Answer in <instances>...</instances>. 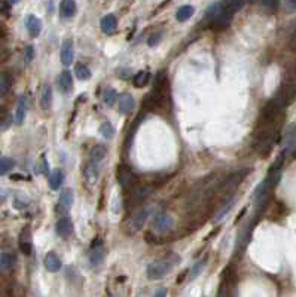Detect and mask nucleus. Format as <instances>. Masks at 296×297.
<instances>
[{"label": "nucleus", "mask_w": 296, "mask_h": 297, "mask_svg": "<svg viewBox=\"0 0 296 297\" xmlns=\"http://www.w3.org/2000/svg\"><path fill=\"white\" fill-rule=\"evenodd\" d=\"M167 98H168V78L164 71H161L155 79L154 89L143 101V106L147 110H157L165 106Z\"/></svg>", "instance_id": "f257e3e1"}, {"label": "nucleus", "mask_w": 296, "mask_h": 297, "mask_svg": "<svg viewBox=\"0 0 296 297\" xmlns=\"http://www.w3.org/2000/svg\"><path fill=\"white\" fill-rule=\"evenodd\" d=\"M180 263V256H177L176 253H170L165 257L151 263L146 269V275L152 281H158L163 279L164 276H167L177 265Z\"/></svg>", "instance_id": "f03ea898"}, {"label": "nucleus", "mask_w": 296, "mask_h": 297, "mask_svg": "<svg viewBox=\"0 0 296 297\" xmlns=\"http://www.w3.org/2000/svg\"><path fill=\"white\" fill-rule=\"evenodd\" d=\"M249 173H250L249 168H243V170H240V171L232 173L231 176H228L224 181L219 184L217 192H219L220 195H228V196H230L232 192H235V189L240 186V183L246 178V176H247Z\"/></svg>", "instance_id": "7ed1b4c3"}, {"label": "nucleus", "mask_w": 296, "mask_h": 297, "mask_svg": "<svg viewBox=\"0 0 296 297\" xmlns=\"http://www.w3.org/2000/svg\"><path fill=\"white\" fill-rule=\"evenodd\" d=\"M116 177H118V183L127 189V190H131V189H135V184H137V177L135 174L125 165H121L116 171Z\"/></svg>", "instance_id": "20e7f679"}, {"label": "nucleus", "mask_w": 296, "mask_h": 297, "mask_svg": "<svg viewBox=\"0 0 296 297\" xmlns=\"http://www.w3.org/2000/svg\"><path fill=\"white\" fill-rule=\"evenodd\" d=\"M174 225V220L173 217H170L168 214H164V212H160L155 220H154V228L160 232V234H165L168 232Z\"/></svg>", "instance_id": "39448f33"}, {"label": "nucleus", "mask_w": 296, "mask_h": 297, "mask_svg": "<svg viewBox=\"0 0 296 297\" xmlns=\"http://www.w3.org/2000/svg\"><path fill=\"white\" fill-rule=\"evenodd\" d=\"M73 192L71 189H64L58 198V205H57V211L60 214H64V212H68L71 205H73Z\"/></svg>", "instance_id": "423d86ee"}, {"label": "nucleus", "mask_w": 296, "mask_h": 297, "mask_svg": "<svg viewBox=\"0 0 296 297\" xmlns=\"http://www.w3.org/2000/svg\"><path fill=\"white\" fill-rule=\"evenodd\" d=\"M147 217H149V209L141 208V209L135 211V212L132 214L131 220H130V228H131V231H132V232L140 231V229L143 228V225L146 223Z\"/></svg>", "instance_id": "0eeeda50"}, {"label": "nucleus", "mask_w": 296, "mask_h": 297, "mask_svg": "<svg viewBox=\"0 0 296 297\" xmlns=\"http://www.w3.org/2000/svg\"><path fill=\"white\" fill-rule=\"evenodd\" d=\"M73 57H75V51H73V40L71 39H66L63 42L61 46V52H60V59L63 65H70L73 62Z\"/></svg>", "instance_id": "6e6552de"}, {"label": "nucleus", "mask_w": 296, "mask_h": 297, "mask_svg": "<svg viewBox=\"0 0 296 297\" xmlns=\"http://www.w3.org/2000/svg\"><path fill=\"white\" fill-rule=\"evenodd\" d=\"M55 232L60 238H68L73 234V221L68 217H61L57 221V226H55Z\"/></svg>", "instance_id": "1a4fd4ad"}, {"label": "nucleus", "mask_w": 296, "mask_h": 297, "mask_svg": "<svg viewBox=\"0 0 296 297\" xmlns=\"http://www.w3.org/2000/svg\"><path fill=\"white\" fill-rule=\"evenodd\" d=\"M20 250L23 251V254L30 256L32 250H33V242H32V231L30 228H24L20 234Z\"/></svg>", "instance_id": "9d476101"}, {"label": "nucleus", "mask_w": 296, "mask_h": 297, "mask_svg": "<svg viewBox=\"0 0 296 297\" xmlns=\"http://www.w3.org/2000/svg\"><path fill=\"white\" fill-rule=\"evenodd\" d=\"M224 11H225V3H222V2L211 3V5L207 8L205 14H204V21L213 23L217 17H220L222 14H224Z\"/></svg>", "instance_id": "9b49d317"}, {"label": "nucleus", "mask_w": 296, "mask_h": 297, "mask_svg": "<svg viewBox=\"0 0 296 297\" xmlns=\"http://www.w3.org/2000/svg\"><path fill=\"white\" fill-rule=\"evenodd\" d=\"M99 176H100V165L99 164H94V162H88L85 170H84V178L88 184H94L97 183L99 180Z\"/></svg>", "instance_id": "f8f14e48"}, {"label": "nucleus", "mask_w": 296, "mask_h": 297, "mask_svg": "<svg viewBox=\"0 0 296 297\" xmlns=\"http://www.w3.org/2000/svg\"><path fill=\"white\" fill-rule=\"evenodd\" d=\"M26 29L32 37H37L42 31V21L34 15H27L26 17Z\"/></svg>", "instance_id": "ddd939ff"}, {"label": "nucleus", "mask_w": 296, "mask_h": 297, "mask_svg": "<svg viewBox=\"0 0 296 297\" xmlns=\"http://www.w3.org/2000/svg\"><path fill=\"white\" fill-rule=\"evenodd\" d=\"M100 27H101V31L106 33V34H113L116 31V27H118V20L113 14H107L101 18L100 21Z\"/></svg>", "instance_id": "4468645a"}, {"label": "nucleus", "mask_w": 296, "mask_h": 297, "mask_svg": "<svg viewBox=\"0 0 296 297\" xmlns=\"http://www.w3.org/2000/svg\"><path fill=\"white\" fill-rule=\"evenodd\" d=\"M58 88L64 94H68L73 89V78L68 70L61 71V74L58 76Z\"/></svg>", "instance_id": "2eb2a0df"}, {"label": "nucleus", "mask_w": 296, "mask_h": 297, "mask_svg": "<svg viewBox=\"0 0 296 297\" xmlns=\"http://www.w3.org/2000/svg\"><path fill=\"white\" fill-rule=\"evenodd\" d=\"M134 107V98L131 94L128 92H124L121 97H119V103H118V110L121 115H128Z\"/></svg>", "instance_id": "dca6fc26"}, {"label": "nucleus", "mask_w": 296, "mask_h": 297, "mask_svg": "<svg viewBox=\"0 0 296 297\" xmlns=\"http://www.w3.org/2000/svg\"><path fill=\"white\" fill-rule=\"evenodd\" d=\"M12 82H14V79L11 76V73H8V71L0 73V98H3L11 91Z\"/></svg>", "instance_id": "f3484780"}, {"label": "nucleus", "mask_w": 296, "mask_h": 297, "mask_svg": "<svg viewBox=\"0 0 296 297\" xmlns=\"http://www.w3.org/2000/svg\"><path fill=\"white\" fill-rule=\"evenodd\" d=\"M45 267H46V270H49L52 273H55L61 269V260L54 251H49L45 256Z\"/></svg>", "instance_id": "a211bd4d"}, {"label": "nucleus", "mask_w": 296, "mask_h": 297, "mask_svg": "<svg viewBox=\"0 0 296 297\" xmlns=\"http://www.w3.org/2000/svg\"><path fill=\"white\" fill-rule=\"evenodd\" d=\"M52 106V88L49 84H45L40 91V107L43 110H49Z\"/></svg>", "instance_id": "6ab92c4d"}, {"label": "nucleus", "mask_w": 296, "mask_h": 297, "mask_svg": "<svg viewBox=\"0 0 296 297\" xmlns=\"http://www.w3.org/2000/svg\"><path fill=\"white\" fill-rule=\"evenodd\" d=\"M231 20H232V15L228 11H224V14H222L220 17H217L213 23H210V27L214 30H224V29L230 27Z\"/></svg>", "instance_id": "aec40b11"}, {"label": "nucleus", "mask_w": 296, "mask_h": 297, "mask_svg": "<svg viewBox=\"0 0 296 297\" xmlns=\"http://www.w3.org/2000/svg\"><path fill=\"white\" fill-rule=\"evenodd\" d=\"M106 153H107L106 146H103V144H97V146H94V147L91 148V150H90V162L100 164V162L106 158Z\"/></svg>", "instance_id": "412c9836"}, {"label": "nucleus", "mask_w": 296, "mask_h": 297, "mask_svg": "<svg viewBox=\"0 0 296 297\" xmlns=\"http://www.w3.org/2000/svg\"><path fill=\"white\" fill-rule=\"evenodd\" d=\"M63 181H64V173H63L61 170H58V168H57V170H52L51 174H49V177H48L49 187H51L52 190H58V189L61 187Z\"/></svg>", "instance_id": "4be33fe9"}, {"label": "nucleus", "mask_w": 296, "mask_h": 297, "mask_svg": "<svg viewBox=\"0 0 296 297\" xmlns=\"http://www.w3.org/2000/svg\"><path fill=\"white\" fill-rule=\"evenodd\" d=\"M15 263H17L15 254H12L9 251H5V253L0 254V269H2V270H11V269H14Z\"/></svg>", "instance_id": "5701e85b"}, {"label": "nucleus", "mask_w": 296, "mask_h": 297, "mask_svg": "<svg viewBox=\"0 0 296 297\" xmlns=\"http://www.w3.org/2000/svg\"><path fill=\"white\" fill-rule=\"evenodd\" d=\"M106 257V251L101 245H97V247H93L91 253H90V263L93 266H100L103 263Z\"/></svg>", "instance_id": "b1692460"}, {"label": "nucleus", "mask_w": 296, "mask_h": 297, "mask_svg": "<svg viewBox=\"0 0 296 297\" xmlns=\"http://www.w3.org/2000/svg\"><path fill=\"white\" fill-rule=\"evenodd\" d=\"M278 95L286 101V104L296 100V84H287L283 87V89L278 92Z\"/></svg>", "instance_id": "393cba45"}, {"label": "nucleus", "mask_w": 296, "mask_h": 297, "mask_svg": "<svg viewBox=\"0 0 296 297\" xmlns=\"http://www.w3.org/2000/svg\"><path fill=\"white\" fill-rule=\"evenodd\" d=\"M76 14V3L71 2V0H64L60 3V15L63 18H71Z\"/></svg>", "instance_id": "a878e982"}, {"label": "nucleus", "mask_w": 296, "mask_h": 297, "mask_svg": "<svg viewBox=\"0 0 296 297\" xmlns=\"http://www.w3.org/2000/svg\"><path fill=\"white\" fill-rule=\"evenodd\" d=\"M234 205H235V196H231L230 201L224 204V207H220V208L217 209V212H216L214 217H213V221H214V223H219L222 218H224V217H225V215L232 209Z\"/></svg>", "instance_id": "bb28decb"}, {"label": "nucleus", "mask_w": 296, "mask_h": 297, "mask_svg": "<svg viewBox=\"0 0 296 297\" xmlns=\"http://www.w3.org/2000/svg\"><path fill=\"white\" fill-rule=\"evenodd\" d=\"M26 110H27V100L26 97H20L18 100V106H17V112H15V123L17 125H21L24 122V118H26Z\"/></svg>", "instance_id": "cd10ccee"}, {"label": "nucleus", "mask_w": 296, "mask_h": 297, "mask_svg": "<svg viewBox=\"0 0 296 297\" xmlns=\"http://www.w3.org/2000/svg\"><path fill=\"white\" fill-rule=\"evenodd\" d=\"M295 141H296V125H290L289 128H287V131H286V137H284V153L287 152V150H290L292 148V146L295 144Z\"/></svg>", "instance_id": "c85d7f7f"}, {"label": "nucleus", "mask_w": 296, "mask_h": 297, "mask_svg": "<svg viewBox=\"0 0 296 297\" xmlns=\"http://www.w3.org/2000/svg\"><path fill=\"white\" fill-rule=\"evenodd\" d=\"M194 12H195L194 6L185 5V6H182V8L177 9V12H176V20H177L179 23H186V21L194 15Z\"/></svg>", "instance_id": "c756f323"}, {"label": "nucleus", "mask_w": 296, "mask_h": 297, "mask_svg": "<svg viewBox=\"0 0 296 297\" xmlns=\"http://www.w3.org/2000/svg\"><path fill=\"white\" fill-rule=\"evenodd\" d=\"M151 79V73L149 71H138L135 76L132 78V84L135 88H143L144 85H147Z\"/></svg>", "instance_id": "7c9ffc66"}, {"label": "nucleus", "mask_w": 296, "mask_h": 297, "mask_svg": "<svg viewBox=\"0 0 296 297\" xmlns=\"http://www.w3.org/2000/svg\"><path fill=\"white\" fill-rule=\"evenodd\" d=\"M75 74H76V78H78L79 81H88V79L91 78V70H90L85 64L78 62V64L75 65Z\"/></svg>", "instance_id": "2f4dec72"}, {"label": "nucleus", "mask_w": 296, "mask_h": 297, "mask_svg": "<svg viewBox=\"0 0 296 297\" xmlns=\"http://www.w3.org/2000/svg\"><path fill=\"white\" fill-rule=\"evenodd\" d=\"M207 265V257H204V259H201V260H198L192 267H191V273H189V279L191 281H194V279H197L198 276H199V273L202 272V269H204V266Z\"/></svg>", "instance_id": "473e14b6"}, {"label": "nucleus", "mask_w": 296, "mask_h": 297, "mask_svg": "<svg viewBox=\"0 0 296 297\" xmlns=\"http://www.w3.org/2000/svg\"><path fill=\"white\" fill-rule=\"evenodd\" d=\"M14 167H15V161L12 158H8V156L0 158V176L8 174Z\"/></svg>", "instance_id": "72a5a7b5"}, {"label": "nucleus", "mask_w": 296, "mask_h": 297, "mask_svg": "<svg viewBox=\"0 0 296 297\" xmlns=\"http://www.w3.org/2000/svg\"><path fill=\"white\" fill-rule=\"evenodd\" d=\"M259 5H261L262 11L266 12V14H274V12H277V9H278V6H280V3L275 2V0H265V2H261Z\"/></svg>", "instance_id": "f704fd0d"}, {"label": "nucleus", "mask_w": 296, "mask_h": 297, "mask_svg": "<svg viewBox=\"0 0 296 297\" xmlns=\"http://www.w3.org/2000/svg\"><path fill=\"white\" fill-rule=\"evenodd\" d=\"M100 134L106 138V140H110L113 138L115 135V128L110 122H103L101 126H100Z\"/></svg>", "instance_id": "c9c22d12"}, {"label": "nucleus", "mask_w": 296, "mask_h": 297, "mask_svg": "<svg viewBox=\"0 0 296 297\" xmlns=\"http://www.w3.org/2000/svg\"><path fill=\"white\" fill-rule=\"evenodd\" d=\"M116 97H118V94H116V91H115L113 88H107V89H104V92H103V101H104V104H107V106H113L115 101H116Z\"/></svg>", "instance_id": "e433bc0d"}, {"label": "nucleus", "mask_w": 296, "mask_h": 297, "mask_svg": "<svg viewBox=\"0 0 296 297\" xmlns=\"http://www.w3.org/2000/svg\"><path fill=\"white\" fill-rule=\"evenodd\" d=\"M244 5H246L244 2H228V3H225V11H228L231 15H234V14L238 12Z\"/></svg>", "instance_id": "4c0bfd02"}, {"label": "nucleus", "mask_w": 296, "mask_h": 297, "mask_svg": "<svg viewBox=\"0 0 296 297\" xmlns=\"http://www.w3.org/2000/svg\"><path fill=\"white\" fill-rule=\"evenodd\" d=\"M48 171V161L45 156H40L39 162L36 164V173L37 174H45Z\"/></svg>", "instance_id": "58836bf2"}, {"label": "nucleus", "mask_w": 296, "mask_h": 297, "mask_svg": "<svg viewBox=\"0 0 296 297\" xmlns=\"http://www.w3.org/2000/svg\"><path fill=\"white\" fill-rule=\"evenodd\" d=\"M33 58H34V46L33 45H27L24 48V61L29 64V62L33 61Z\"/></svg>", "instance_id": "ea45409f"}, {"label": "nucleus", "mask_w": 296, "mask_h": 297, "mask_svg": "<svg viewBox=\"0 0 296 297\" xmlns=\"http://www.w3.org/2000/svg\"><path fill=\"white\" fill-rule=\"evenodd\" d=\"M161 39H163V36L160 33H154L149 39H147V45H149V46H157L161 42Z\"/></svg>", "instance_id": "a19ab883"}, {"label": "nucleus", "mask_w": 296, "mask_h": 297, "mask_svg": "<svg viewBox=\"0 0 296 297\" xmlns=\"http://www.w3.org/2000/svg\"><path fill=\"white\" fill-rule=\"evenodd\" d=\"M11 2H0V15H9L11 12Z\"/></svg>", "instance_id": "79ce46f5"}, {"label": "nucleus", "mask_w": 296, "mask_h": 297, "mask_svg": "<svg viewBox=\"0 0 296 297\" xmlns=\"http://www.w3.org/2000/svg\"><path fill=\"white\" fill-rule=\"evenodd\" d=\"M131 74H132L131 68H119V70H118V76H119L121 79H124V81L130 79Z\"/></svg>", "instance_id": "37998d69"}, {"label": "nucleus", "mask_w": 296, "mask_h": 297, "mask_svg": "<svg viewBox=\"0 0 296 297\" xmlns=\"http://www.w3.org/2000/svg\"><path fill=\"white\" fill-rule=\"evenodd\" d=\"M286 12H295L296 11V0H287L284 3Z\"/></svg>", "instance_id": "c03bdc74"}, {"label": "nucleus", "mask_w": 296, "mask_h": 297, "mask_svg": "<svg viewBox=\"0 0 296 297\" xmlns=\"http://www.w3.org/2000/svg\"><path fill=\"white\" fill-rule=\"evenodd\" d=\"M154 297H167V290L165 288H158L154 294Z\"/></svg>", "instance_id": "a18cd8bd"}, {"label": "nucleus", "mask_w": 296, "mask_h": 297, "mask_svg": "<svg viewBox=\"0 0 296 297\" xmlns=\"http://www.w3.org/2000/svg\"><path fill=\"white\" fill-rule=\"evenodd\" d=\"M292 46H293V49H296V24H295L293 33H292Z\"/></svg>", "instance_id": "49530a36"}, {"label": "nucleus", "mask_w": 296, "mask_h": 297, "mask_svg": "<svg viewBox=\"0 0 296 297\" xmlns=\"http://www.w3.org/2000/svg\"><path fill=\"white\" fill-rule=\"evenodd\" d=\"M295 74H296V65H295Z\"/></svg>", "instance_id": "de8ad7c7"}]
</instances>
